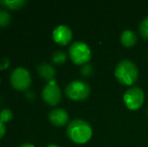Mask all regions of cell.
<instances>
[{
  "label": "cell",
  "mask_w": 148,
  "mask_h": 147,
  "mask_svg": "<svg viewBox=\"0 0 148 147\" xmlns=\"http://www.w3.org/2000/svg\"><path fill=\"white\" fill-rule=\"evenodd\" d=\"M66 135L73 142L78 144L87 143L93 135V129L87 121L75 119L71 121L66 128Z\"/></svg>",
  "instance_id": "cell-1"
},
{
  "label": "cell",
  "mask_w": 148,
  "mask_h": 147,
  "mask_svg": "<svg viewBox=\"0 0 148 147\" xmlns=\"http://www.w3.org/2000/svg\"><path fill=\"white\" fill-rule=\"evenodd\" d=\"M114 75L119 83L126 86H131L138 79L139 71L134 62L128 59H124L116 65Z\"/></svg>",
  "instance_id": "cell-2"
},
{
  "label": "cell",
  "mask_w": 148,
  "mask_h": 147,
  "mask_svg": "<svg viewBox=\"0 0 148 147\" xmlns=\"http://www.w3.org/2000/svg\"><path fill=\"white\" fill-rule=\"evenodd\" d=\"M69 55L73 63H75L76 65L83 66L90 62L92 57V51L86 42L78 40L71 44L69 49Z\"/></svg>",
  "instance_id": "cell-3"
},
{
  "label": "cell",
  "mask_w": 148,
  "mask_h": 147,
  "mask_svg": "<svg viewBox=\"0 0 148 147\" xmlns=\"http://www.w3.org/2000/svg\"><path fill=\"white\" fill-rule=\"evenodd\" d=\"M68 98L74 101H83L89 97L91 93V87L84 81L76 80L68 84L64 89Z\"/></svg>",
  "instance_id": "cell-4"
},
{
  "label": "cell",
  "mask_w": 148,
  "mask_h": 147,
  "mask_svg": "<svg viewBox=\"0 0 148 147\" xmlns=\"http://www.w3.org/2000/svg\"><path fill=\"white\" fill-rule=\"evenodd\" d=\"M123 101L127 108L130 110H137L144 103V92L138 86L131 87L125 91L123 95Z\"/></svg>",
  "instance_id": "cell-5"
},
{
  "label": "cell",
  "mask_w": 148,
  "mask_h": 147,
  "mask_svg": "<svg viewBox=\"0 0 148 147\" xmlns=\"http://www.w3.org/2000/svg\"><path fill=\"white\" fill-rule=\"evenodd\" d=\"M11 86L17 91H27L31 85L30 73L24 68H17L10 76Z\"/></svg>",
  "instance_id": "cell-6"
},
{
  "label": "cell",
  "mask_w": 148,
  "mask_h": 147,
  "mask_svg": "<svg viewBox=\"0 0 148 147\" xmlns=\"http://www.w3.org/2000/svg\"><path fill=\"white\" fill-rule=\"evenodd\" d=\"M41 97H42L43 101L49 106H56L60 102L62 91L55 80L47 82V86L43 88L42 92H41Z\"/></svg>",
  "instance_id": "cell-7"
},
{
  "label": "cell",
  "mask_w": 148,
  "mask_h": 147,
  "mask_svg": "<svg viewBox=\"0 0 148 147\" xmlns=\"http://www.w3.org/2000/svg\"><path fill=\"white\" fill-rule=\"evenodd\" d=\"M53 38L56 43L60 45H66L73 38V32L70 27L60 24L57 26L53 31Z\"/></svg>",
  "instance_id": "cell-8"
},
{
  "label": "cell",
  "mask_w": 148,
  "mask_h": 147,
  "mask_svg": "<svg viewBox=\"0 0 148 147\" xmlns=\"http://www.w3.org/2000/svg\"><path fill=\"white\" fill-rule=\"evenodd\" d=\"M49 119L53 125L58 126V127H62V126L66 125V123H69L70 117H69L68 112L64 109L57 108L49 112Z\"/></svg>",
  "instance_id": "cell-9"
},
{
  "label": "cell",
  "mask_w": 148,
  "mask_h": 147,
  "mask_svg": "<svg viewBox=\"0 0 148 147\" xmlns=\"http://www.w3.org/2000/svg\"><path fill=\"white\" fill-rule=\"evenodd\" d=\"M37 73L42 79L47 80V82H51L56 77V69L51 64L42 63L37 68Z\"/></svg>",
  "instance_id": "cell-10"
},
{
  "label": "cell",
  "mask_w": 148,
  "mask_h": 147,
  "mask_svg": "<svg viewBox=\"0 0 148 147\" xmlns=\"http://www.w3.org/2000/svg\"><path fill=\"white\" fill-rule=\"evenodd\" d=\"M120 41L124 46L131 47L137 42V34L131 29H125L120 36Z\"/></svg>",
  "instance_id": "cell-11"
},
{
  "label": "cell",
  "mask_w": 148,
  "mask_h": 147,
  "mask_svg": "<svg viewBox=\"0 0 148 147\" xmlns=\"http://www.w3.org/2000/svg\"><path fill=\"white\" fill-rule=\"evenodd\" d=\"M66 53L62 51H57L53 53V57H51V62H53L55 65H62L66 62Z\"/></svg>",
  "instance_id": "cell-12"
},
{
  "label": "cell",
  "mask_w": 148,
  "mask_h": 147,
  "mask_svg": "<svg viewBox=\"0 0 148 147\" xmlns=\"http://www.w3.org/2000/svg\"><path fill=\"white\" fill-rule=\"evenodd\" d=\"M2 4L11 10H18L25 5L24 0H14V1H2Z\"/></svg>",
  "instance_id": "cell-13"
},
{
  "label": "cell",
  "mask_w": 148,
  "mask_h": 147,
  "mask_svg": "<svg viewBox=\"0 0 148 147\" xmlns=\"http://www.w3.org/2000/svg\"><path fill=\"white\" fill-rule=\"evenodd\" d=\"M139 34L140 36L145 39H148V16H146L145 18H143L142 21L139 24Z\"/></svg>",
  "instance_id": "cell-14"
},
{
  "label": "cell",
  "mask_w": 148,
  "mask_h": 147,
  "mask_svg": "<svg viewBox=\"0 0 148 147\" xmlns=\"http://www.w3.org/2000/svg\"><path fill=\"white\" fill-rule=\"evenodd\" d=\"M10 21H11V15L9 12L6 10H0V26L5 27V26L9 25Z\"/></svg>",
  "instance_id": "cell-15"
},
{
  "label": "cell",
  "mask_w": 148,
  "mask_h": 147,
  "mask_svg": "<svg viewBox=\"0 0 148 147\" xmlns=\"http://www.w3.org/2000/svg\"><path fill=\"white\" fill-rule=\"evenodd\" d=\"M12 117H13V113L10 109H3L0 112V121L2 123H7V122L11 121Z\"/></svg>",
  "instance_id": "cell-16"
},
{
  "label": "cell",
  "mask_w": 148,
  "mask_h": 147,
  "mask_svg": "<svg viewBox=\"0 0 148 147\" xmlns=\"http://www.w3.org/2000/svg\"><path fill=\"white\" fill-rule=\"evenodd\" d=\"M81 73L84 77H90L92 76L94 73V68L92 65L90 64H86V65H83L82 68H81Z\"/></svg>",
  "instance_id": "cell-17"
},
{
  "label": "cell",
  "mask_w": 148,
  "mask_h": 147,
  "mask_svg": "<svg viewBox=\"0 0 148 147\" xmlns=\"http://www.w3.org/2000/svg\"><path fill=\"white\" fill-rule=\"evenodd\" d=\"M8 66H9V61L7 59H3L0 62V70L6 69V68H8Z\"/></svg>",
  "instance_id": "cell-18"
},
{
  "label": "cell",
  "mask_w": 148,
  "mask_h": 147,
  "mask_svg": "<svg viewBox=\"0 0 148 147\" xmlns=\"http://www.w3.org/2000/svg\"><path fill=\"white\" fill-rule=\"evenodd\" d=\"M5 133H6L5 125H4V123H2V122L0 121V139L5 135Z\"/></svg>",
  "instance_id": "cell-19"
},
{
  "label": "cell",
  "mask_w": 148,
  "mask_h": 147,
  "mask_svg": "<svg viewBox=\"0 0 148 147\" xmlns=\"http://www.w3.org/2000/svg\"><path fill=\"white\" fill-rule=\"evenodd\" d=\"M19 147H35V146L31 143H24V144H21Z\"/></svg>",
  "instance_id": "cell-20"
},
{
  "label": "cell",
  "mask_w": 148,
  "mask_h": 147,
  "mask_svg": "<svg viewBox=\"0 0 148 147\" xmlns=\"http://www.w3.org/2000/svg\"><path fill=\"white\" fill-rule=\"evenodd\" d=\"M47 147H60V146L57 145V144H49V145L47 146Z\"/></svg>",
  "instance_id": "cell-21"
}]
</instances>
